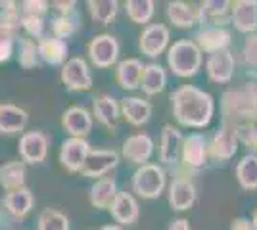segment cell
<instances>
[{
    "instance_id": "obj_1",
    "label": "cell",
    "mask_w": 257,
    "mask_h": 230,
    "mask_svg": "<svg viewBox=\"0 0 257 230\" xmlns=\"http://www.w3.org/2000/svg\"><path fill=\"white\" fill-rule=\"evenodd\" d=\"M171 104L177 121L184 127H196V129L205 127L211 121L215 110L213 98L192 85L177 88L171 94Z\"/></svg>"
},
{
    "instance_id": "obj_2",
    "label": "cell",
    "mask_w": 257,
    "mask_h": 230,
    "mask_svg": "<svg viewBox=\"0 0 257 230\" xmlns=\"http://www.w3.org/2000/svg\"><path fill=\"white\" fill-rule=\"evenodd\" d=\"M167 62L175 75L192 77L198 73V69L202 66V54H200V48L192 41H179L169 48Z\"/></svg>"
},
{
    "instance_id": "obj_3",
    "label": "cell",
    "mask_w": 257,
    "mask_h": 230,
    "mask_svg": "<svg viewBox=\"0 0 257 230\" xmlns=\"http://www.w3.org/2000/svg\"><path fill=\"white\" fill-rule=\"evenodd\" d=\"M165 188V171L160 165H140L133 176V190L146 199L160 197Z\"/></svg>"
},
{
    "instance_id": "obj_4",
    "label": "cell",
    "mask_w": 257,
    "mask_h": 230,
    "mask_svg": "<svg viewBox=\"0 0 257 230\" xmlns=\"http://www.w3.org/2000/svg\"><path fill=\"white\" fill-rule=\"evenodd\" d=\"M62 81L67 90H73V92L92 88V75L83 58H71L65 62L62 67Z\"/></svg>"
},
{
    "instance_id": "obj_5",
    "label": "cell",
    "mask_w": 257,
    "mask_h": 230,
    "mask_svg": "<svg viewBox=\"0 0 257 230\" xmlns=\"http://www.w3.org/2000/svg\"><path fill=\"white\" fill-rule=\"evenodd\" d=\"M88 56L96 67H111L117 62L119 43L111 35H98L88 43Z\"/></svg>"
},
{
    "instance_id": "obj_6",
    "label": "cell",
    "mask_w": 257,
    "mask_h": 230,
    "mask_svg": "<svg viewBox=\"0 0 257 230\" xmlns=\"http://www.w3.org/2000/svg\"><path fill=\"white\" fill-rule=\"evenodd\" d=\"M88 152L90 146L85 138H67L60 148V161L69 173H79Z\"/></svg>"
},
{
    "instance_id": "obj_7",
    "label": "cell",
    "mask_w": 257,
    "mask_h": 230,
    "mask_svg": "<svg viewBox=\"0 0 257 230\" xmlns=\"http://www.w3.org/2000/svg\"><path fill=\"white\" fill-rule=\"evenodd\" d=\"M117 161L119 155L113 150H90L79 173H83L85 176H90V178L104 176L109 169H113L117 165Z\"/></svg>"
},
{
    "instance_id": "obj_8",
    "label": "cell",
    "mask_w": 257,
    "mask_h": 230,
    "mask_svg": "<svg viewBox=\"0 0 257 230\" xmlns=\"http://www.w3.org/2000/svg\"><path fill=\"white\" fill-rule=\"evenodd\" d=\"M48 153V138L39 131L25 132L20 140V155L25 163H41Z\"/></svg>"
},
{
    "instance_id": "obj_9",
    "label": "cell",
    "mask_w": 257,
    "mask_h": 230,
    "mask_svg": "<svg viewBox=\"0 0 257 230\" xmlns=\"http://www.w3.org/2000/svg\"><path fill=\"white\" fill-rule=\"evenodd\" d=\"M169 43V29L165 25H148L140 35V50L150 58L160 56Z\"/></svg>"
},
{
    "instance_id": "obj_10",
    "label": "cell",
    "mask_w": 257,
    "mask_h": 230,
    "mask_svg": "<svg viewBox=\"0 0 257 230\" xmlns=\"http://www.w3.org/2000/svg\"><path fill=\"white\" fill-rule=\"evenodd\" d=\"M62 125L71 134V138H85L92 129V115L81 106H71L64 113Z\"/></svg>"
},
{
    "instance_id": "obj_11",
    "label": "cell",
    "mask_w": 257,
    "mask_h": 230,
    "mask_svg": "<svg viewBox=\"0 0 257 230\" xmlns=\"http://www.w3.org/2000/svg\"><path fill=\"white\" fill-rule=\"evenodd\" d=\"M154 152V142L148 134H133L123 144V155L131 163L146 165Z\"/></svg>"
},
{
    "instance_id": "obj_12",
    "label": "cell",
    "mask_w": 257,
    "mask_h": 230,
    "mask_svg": "<svg viewBox=\"0 0 257 230\" xmlns=\"http://www.w3.org/2000/svg\"><path fill=\"white\" fill-rule=\"evenodd\" d=\"M234 73V58L230 52H213L207 60V75L215 83H228Z\"/></svg>"
},
{
    "instance_id": "obj_13",
    "label": "cell",
    "mask_w": 257,
    "mask_h": 230,
    "mask_svg": "<svg viewBox=\"0 0 257 230\" xmlns=\"http://www.w3.org/2000/svg\"><path fill=\"white\" fill-rule=\"evenodd\" d=\"M109 211L113 219L121 224H133L139 219V203L137 199L127 192H117L113 201L109 203Z\"/></svg>"
},
{
    "instance_id": "obj_14",
    "label": "cell",
    "mask_w": 257,
    "mask_h": 230,
    "mask_svg": "<svg viewBox=\"0 0 257 230\" xmlns=\"http://www.w3.org/2000/svg\"><path fill=\"white\" fill-rule=\"evenodd\" d=\"M29 115L27 111L14 106V104H2L0 106V132L2 134H16L27 127Z\"/></svg>"
},
{
    "instance_id": "obj_15",
    "label": "cell",
    "mask_w": 257,
    "mask_h": 230,
    "mask_svg": "<svg viewBox=\"0 0 257 230\" xmlns=\"http://www.w3.org/2000/svg\"><path fill=\"white\" fill-rule=\"evenodd\" d=\"M196 201V188L190 180L186 178H175L169 186V203L177 211H186L190 209Z\"/></svg>"
},
{
    "instance_id": "obj_16",
    "label": "cell",
    "mask_w": 257,
    "mask_h": 230,
    "mask_svg": "<svg viewBox=\"0 0 257 230\" xmlns=\"http://www.w3.org/2000/svg\"><path fill=\"white\" fill-rule=\"evenodd\" d=\"M234 27L242 33H251L257 29V0H240L232 8Z\"/></svg>"
},
{
    "instance_id": "obj_17",
    "label": "cell",
    "mask_w": 257,
    "mask_h": 230,
    "mask_svg": "<svg viewBox=\"0 0 257 230\" xmlns=\"http://www.w3.org/2000/svg\"><path fill=\"white\" fill-rule=\"evenodd\" d=\"M119 110H121L123 117H125L131 125L140 127V125H144L146 121L150 119L152 104L150 102H146V100H142V98H135V96H131V98H123Z\"/></svg>"
},
{
    "instance_id": "obj_18",
    "label": "cell",
    "mask_w": 257,
    "mask_h": 230,
    "mask_svg": "<svg viewBox=\"0 0 257 230\" xmlns=\"http://www.w3.org/2000/svg\"><path fill=\"white\" fill-rule=\"evenodd\" d=\"M33 194L27 190V188H18V190H12L4 196V207L6 211L18 217V219H23L25 215H29V211L33 209Z\"/></svg>"
},
{
    "instance_id": "obj_19",
    "label": "cell",
    "mask_w": 257,
    "mask_h": 230,
    "mask_svg": "<svg viewBox=\"0 0 257 230\" xmlns=\"http://www.w3.org/2000/svg\"><path fill=\"white\" fill-rule=\"evenodd\" d=\"M37 50H39V56L50 66H60L67 58V44L56 37H43L41 43L37 44Z\"/></svg>"
},
{
    "instance_id": "obj_20",
    "label": "cell",
    "mask_w": 257,
    "mask_h": 230,
    "mask_svg": "<svg viewBox=\"0 0 257 230\" xmlns=\"http://www.w3.org/2000/svg\"><path fill=\"white\" fill-rule=\"evenodd\" d=\"M92 113H94L96 121H100L104 127L115 129L119 119V106L111 96H107V94L96 96L92 102Z\"/></svg>"
},
{
    "instance_id": "obj_21",
    "label": "cell",
    "mask_w": 257,
    "mask_h": 230,
    "mask_svg": "<svg viewBox=\"0 0 257 230\" xmlns=\"http://www.w3.org/2000/svg\"><path fill=\"white\" fill-rule=\"evenodd\" d=\"M144 66L140 64V60L128 58L123 60L115 69V79H117L119 87L125 90H135L140 87V77H142Z\"/></svg>"
},
{
    "instance_id": "obj_22",
    "label": "cell",
    "mask_w": 257,
    "mask_h": 230,
    "mask_svg": "<svg viewBox=\"0 0 257 230\" xmlns=\"http://www.w3.org/2000/svg\"><path fill=\"white\" fill-rule=\"evenodd\" d=\"M182 157L184 163L190 167H202L207 157V146H205V138L202 134H190L184 138L182 142Z\"/></svg>"
},
{
    "instance_id": "obj_23",
    "label": "cell",
    "mask_w": 257,
    "mask_h": 230,
    "mask_svg": "<svg viewBox=\"0 0 257 230\" xmlns=\"http://www.w3.org/2000/svg\"><path fill=\"white\" fill-rule=\"evenodd\" d=\"M236 148H238V136H236L234 129H230V127H223L215 134L213 142L209 146L211 155L219 157V159H230L236 153Z\"/></svg>"
},
{
    "instance_id": "obj_24",
    "label": "cell",
    "mask_w": 257,
    "mask_h": 230,
    "mask_svg": "<svg viewBox=\"0 0 257 230\" xmlns=\"http://www.w3.org/2000/svg\"><path fill=\"white\" fill-rule=\"evenodd\" d=\"M115 194H117V182L111 176H102L90 188V203L98 209H106L113 201Z\"/></svg>"
},
{
    "instance_id": "obj_25",
    "label": "cell",
    "mask_w": 257,
    "mask_h": 230,
    "mask_svg": "<svg viewBox=\"0 0 257 230\" xmlns=\"http://www.w3.org/2000/svg\"><path fill=\"white\" fill-rule=\"evenodd\" d=\"M182 134L179 129L171 125H165L161 131V142H160V159L163 163H173L177 159V153L181 150Z\"/></svg>"
},
{
    "instance_id": "obj_26",
    "label": "cell",
    "mask_w": 257,
    "mask_h": 230,
    "mask_svg": "<svg viewBox=\"0 0 257 230\" xmlns=\"http://www.w3.org/2000/svg\"><path fill=\"white\" fill-rule=\"evenodd\" d=\"M25 184V163L23 161H8L0 167V186L4 190H18Z\"/></svg>"
},
{
    "instance_id": "obj_27",
    "label": "cell",
    "mask_w": 257,
    "mask_h": 230,
    "mask_svg": "<svg viewBox=\"0 0 257 230\" xmlns=\"http://www.w3.org/2000/svg\"><path fill=\"white\" fill-rule=\"evenodd\" d=\"M198 44L200 48H204L205 52H221L230 44V33L226 29H219V27H211L205 29L198 35Z\"/></svg>"
},
{
    "instance_id": "obj_28",
    "label": "cell",
    "mask_w": 257,
    "mask_h": 230,
    "mask_svg": "<svg viewBox=\"0 0 257 230\" xmlns=\"http://www.w3.org/2000/svg\"><path fill=\"white\" fill-rule=\"evenodd\" d=\"M165 83H167V77H165V71L161 66H156V64H150V66H144L142 69V77H140V87L146 94H160L161 90L165 88Z\"/></svg>"
},
{
    "instance_id": "obj_29",
    "label": "cell",
    "mask_w": 257,
    "mask_h": 230,
    "mask_svg": "<svg viewBox=\"0 0 257 230\" xmlns=\"http://www.w3.org/2000/svg\"><path fill=\"white\" fill-rule=\"evenodd\" d=\"M167 16H169L173 25H177L181 29H188L194 23H198V12H194L184 2H169L167 4Z\"/></svg>"
},
{
    "instance_id": "obj_30",
    "label": "cell",
    "mask_w": 257,
    "mask_h": 230,
    "mask_svg": "<svg viewBox=\"0 0 257 230\" xmlns=\"http://www.w3.org/2000/svg\"><path fill=\"white\" fill-rule=\"evenodd\" d=\"M86 6H88V12H90L94 22L100 25H107L117 16L119 4L115 0H88Z\"/></svg>"
},
{
    "instance_id": "obj_31",
    "label": "cell",
    "mask_w": 257,
    "mask_h": 230,
    "mask_svg": "<svg viewBox=\"0 0 257 230\" xmlns=\"http://www.w3.org/2000/svg\"><path fill=\"white\" fill-rule=\"evenodd\" d=\"M236 176L240 186L246 190H253L257 188V155H246L238 167H236Z\"/></svg>"
},
{
    "instance_id": "obj_32",
    "label": "cell",
    "mask_w": 257,
    "mask_h": 230,
    "mask_svg": "<svg viewBox=\"0 0 257 230\" xmlns=\"http://www.w3.org/2000/svg\"><path fill=\"white\" fill-rule=\"evenodd\" d=\"M125 10L131 22L148 23L154 16V2L152 0H128L125 4Z\"/></svg>"
},
{
    "instance_id": "obj_33",
    "label": "cell",
    "mask_w": 257,
    "mask_h": 230,
    "mask_svg": "<svg viewBox=\"0 0 257 230\" xmlns=\"http://www.w3.org/2000/svg\"><path fill=\"white\" fill-rule=\"evenodd\" d=\"M37 230H69V220L56 209H44L39 217Z\"/></svg>"
},
{
    "instance_id": "obj_34",
    "label": "cell",
    "mask_w": 257,
    "mask_h": 230,
    "mask_svg": "<svg viewBox=\"0 0 257 230\" xmlns=\"http://www.w3.org/2000/svg\"><path fill=\"white\" fill-rule=\"evenodd\" d=\"M18 46H20V54H18L20 66L25 67V69H31V67H35L39 64V60H37L39 58V50H37V44L33 43V41H29V39H20Z\"/></svg>"
},
{
    "instance_id": "obj_35",
    "label": "cell",
    "mask_w": 257,
    "mask_h": 230,
    "mask_svg": "<svg viewBox=\"0 0 257 230\" xmlns=\"http://www.w3.org/2000/svg\"><path fill=\"white\" fill-rule=\"evenodd\" d=\"M75 29H77V20L73 14H71V16H58V18H54L52 33L56 39H62V41H64L65 37L73 35Z\"/></svg>"
},
{
    "instance_id": "obj_36",
    "label": "cell",
    "mask_w": 257,
    "mask_h": 230,
    "mask_svg": "<svg viewBox=\"0 0 257 230\" xmlns=\"http://www.w3.org/2000/svg\"><path fill=\"white\" fill-rule=\"evenodd\" d=\"M228 6H230V2H225V0H221V2H204L200 12H198V20L205 22V18H213V20H217L219 16L223 18L226 10H228Z\"/></svg>"
},
{
    "instance_id": "obj_37",
    "label": "cell",
    "mask_w": 257,
    "mask_h": 230,
    "mask_svg": "<svg viewBox=\"0 0 257 230\" xmlns=\"http://www.w3.org/2000/svg\"><path fill=\"white\" fill-rule=\"evenodd\" d=\"M22 27L27 31V35H31V37H35V39H43V33H44L43 18L22 14Z\"/></svg>"
},
{
    "instance_id": "obj_38",
    "label": "cell",
    "mask_w": 257,
    "mask_h": 230,
    "mask_svg": "<svg viewBox=\"0 0 257 230\" xmlns=\"http://www.w3.org/2000/svg\"><path fill=\"white\" fill-rule=\"evenodd\" d=\"M14 39H16L14 33L0 29V64L10 60L12 52H14Z\"/></svg>"
},
{
    "instance_id": "obj_39",
    "label": "cell",
    "mask_w": 257,
    "mask_h": 230,
    "mask_svg": "<svg viewBox=\"0 0 257 230\" xmlns=\"http://www.w3.org/2000/svg\"><path fill=\"white\" fill-rule=\"evenodd\" d=\"M20 12L25 14V16H39V18H43L44 14L48 12V2H44V0H25V2H22Z\"/></svg>"
},
{
    "instance_id": "obj_40",
    "label": "cell",
    "mask_w": 257,
    "mask_h": 230,
    "mask_svg": "<svg viewBox=\"0 0 257 230\" xmlns=\"http://www.w3.org/2000/svg\"><path fill=\"white\" fill-rule=\"evenodd\" d=\"M236 136L247 144V148L257 150V127H240V131H236Z\"/></svg>"
},
{
    "instance_id": "obj_41",
    "label": "cell",
    "mask_w": 257,
    "mask_h": 230,
    "mask_svg": "<svg viewBox=\"0 0 257 230\" xmlns=\"http://www.w3.org/2000/svg\"><path fill=\"white\" fill-rule=\"evenodd\" d=\"M244 54H246V62L251 66H257V35L249 37L244 44Z\"/></svg>"
},
{
    "instance_id": "obj_42",
    "label": "cell",
    "mask_w": 257,
    "mask_h": 230,
    "mask_svg": "<svg viewBox=\"0 0 257 230\" xmlns=\"http://www.w3.org/2000/svg\"><path fill=\"white\" fill-rule=\"evenodd\" d=\"M52 6L60 12V16H71L73 8H75V2H52Z\"/></svg>"
},
{
    "instance_id": "obj_43",
    "label": "cell",
    "mask_w": 257,
    "mask_h": 230,
    "mask_svg": "<svg viewBox=\"0 0 257 230\" xmlns=\"http://www.w3.org/2000/svg\"><path fill=\"white\" fill-rule=\"evenodd\" d=\"M230 230H251V222L244 217H238L230 222Z\"/></svg>"
},
{
    "instance_id": "obj_44",
    "label": "cell",
    "mask_w": 257,
    "mask_h": 230,
    "mask_svg": "<svg viewBox=\"0 0 257 230\" xmlns=\"http://www.w3.org/2000/svg\"><path fill=\"white\" fill-rule=\"evenodd\" d=\"M169 230H192V228H190V224H188L186 219H177L169 224Z\"/></svg>"
},
{
    "instance_id": "obj_45",
    "label": "cell",
    "mask_w": 257,
    "mask_h": 230,
    "mask_svg": "<svg viewBox=\"0 0 257 230\" xmlns=\"http://www.w3.org/2000/svg\"><path fill=\"white\" fill-rule=\"evenodd\" d=\"M100 230H123V228L117 226V224H107V226H102Z\"/></svg>"
},
{
    "instance_id": "obj_46",
    "label": "cell",
    "mask_w": 257,
    "mask_h": 230,
    "mask_svg": "<svg viewBox=\"0 0 257 230\" xmlns=\"http://www.w3.org/2000/svg\"><path fill=\"white\" fill-rule=\"evenodd\" d=\"M251 230H257V211L253 213V219H251Z\"/></svg>"
}]
</instances>
